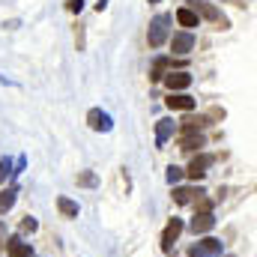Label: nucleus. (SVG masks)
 I'll use <instances>...</instances> for the list:
<instances>
[{
  "mask_svg": "<svg viewBox=\"0 0 257 257\" xmlns=\"http://www.w3.org/2000/svg\"><path fill=\"white\" fill-rule=\"evenodd\" d=\"M171 24H174V18H171L168 12H159V15L150 21V30H147L150 48H162V45L171 39Z\"/></svg>",
  "mask_w": 257,
  "mask_h": 257,
  "instance_id": "obj_1",
  "label": "nucleus"
},
{
  "mask_svg": "<svg viewBox=\"0 0 257 257\" xmlns=\"http://www.w3.org/2000/svg\"><path fill=\"white\" fill-rule=\"evenodd\" d=\"M189 9H192V12L197 15V18L203 15L206 21H212V24H218L221 30H224V27H230V24H227V18H224V15H221V12H218V9H215V6H212L209 0H189Z\"/></svg>",
  "mask_w": 257,
  "mask_h": 257,
  "instance_id": "obj_2",
  "label": "nucleus"
},
{
  "mask_svg": "<svg viewBox=\"0 0 257 257\" xmlns=\"http://www.w3.org/2000/svg\"><path fill=\"white\" fill-rule=\"evenodd\" d=\"M209 165H215V156H209V153H197L192 159V165L186 168V177L189 180H194V183H200L203 177H206V168Z\"/></svg>",
  "mask_w": 257,
  "mask_h": 257,
  "instance_id": "obj_3",
  "label": "nucleus"
},
{
  "mask_svg": "<svg viewBox=\"0 0 257 257\" xmlns=\"http://www.w3.org/2000/svg\"><path fill=\"white\" fill-rule=\"evenodd\" d=\"M168 42H171V51H174V54H180V57H186L189 51H194V45H197L194 33H189V30H180V33H174Z\"/></svg>",
  "mask_w": 257,
  "mask_h": 257,
  "instance_id": "obj_4",
  "label": "nucleus"
},
{
  "mask_svg": "<svg viewBox=\"0 0 257 257\" xmlns=\"http://www.w3.org/2000/svg\"><path fill=\"white\" fill-rule=\"evenodd\" d=\"M221 254V239H215V236H203L197 245L189 248V257H218Z\"/></svg>",
  "mask_w": 257,
  "mask_h": 257,
  "instance_id": "obj_5",
  "label": "nucleus"
},
{
  "mask_svg": "<svg viewBox=\"0 0 257 257\" xmlns=\"http://www.w3.org/2000/svg\"><path fill=\"white\" fill-rule=\"evenodd\" d=\"M165 87L171 90V93H183V90H189L192 87V75L186 72V69H177V72H168L165 78Z\"/></svg>",
  "mask_w": 257,
  "mask_h": 257,
  "instance_id": "obj_6",
  "label": "nucleus"
},
{
  "mask_svg": "<svg viewBox=\"0 0 257 257\" xmlns=\"http://www.w3.org/2000/svg\"><path fill=\"white\" fill-rule=\"evenodd\" d=\"M87 126L93 128V132H111V128H114V120H111L108 111L90 108V111H87Z\"/></svg>",
  "mask_w": 257,
  "mask_h": 257,
  "instance_id": "obj_7",
  "label": "nucleus"
},
{
  "mask_svg": "<svg viewBox=\"0 0 257 257\" xmlns=\"http://www.w3.org/2000/svg\"><path fill=\"white\" fill-rule=\"evenodd\" d=\"M186 230V224H183V218H171L168 221V227H165V233H162V248L165 251H171L174 248V242L180 239V233Z\"/></svg>",
  "mask_w": 257,
  "mask_h": 257,
  "instance_id": "obj_8",
  "label": "nucleus"
},
{
  "mask_svg": "<svg viewBox=\"0 0 257 257\" xmlns=\"http://www.w3.org/2000/svg\"><path fill=\"white\" fill-rule=\"evenodd\" d=\"M203 189L200 186H174V203L186 206V203H194L197 197H203Z\"/></svg>",
  "mask_w": 257,
  "mask_h": 257,
  "instance_id": "obj_9",
  "label": "nucleus"
},
{
  "mask_svg": "<svg viewBox=\"0 0 257 257\" xmlns=\"http://www.w3.org/2000/svg\"><path fill=\"white\" fill-rule=\"evenodd\" d=\"M215 227V215L212 212H194L192 224H189V230H192L194 236H203V233H209Z\"/></svg>",
  "mask_w": 257,
  "mask_h": 257,
  "instance_id": "obj_10",
  "label": "nucleus"
},
{
  "mask_svg": "<svg viewBox=\"0 0 257 257\" xmlns=\"http://www.w3.org/2000/svg\"><path fill=\"white\" fill-rule=\"evenodd\" d=\"M174 135H177V123H174L171 117L159 120V123H156V147L162 150V147H165V144H168V141H171Z\"/></svg>",
  "mask_w": 257,
  "mask_h": 257,
  "instance_id": "obj_11",
  "label": "nucleus"
},
{
  "mask_svg": "<svg viewBox=\"0 0 257 257\" xmlns=\"http://www.w3.org/2000/svg\"><path fill=\"white\" fill-rule=\"evenodd\" d=\"M165 105H168L171 111H194L197 102H194L189 93H171V96L165 99Z\"/></svg>",
  "mask_w": 257,
  "mask_h": 257,
  "instance_id": "obj_12",
  "label": "nucleus"
},
{
  "mask_svg": "<svg viewBox=\"0 0 257 257\" xmlns=\"http://www.w3.org/2000/svg\"><path fill=\"white\" fill-rule=\"evenodd\" d=\"M200 147H206V138H203L200 132H186V135L180 138V150H186V153H194V150H200Z\"/></svg>",
  "mask_w": 257,
  "mask_h": 257,
  "instance_id": "obj_13",
  "label": "nucleus"
},
{
  "mask_svg": "<svg viewBox=\"0 0 257 257\" xmlns=\"http://www.w3.org/2000/svg\"><path fill=\"white\" fill-rule=\"evenodd\" d=\"M177 24H180V27H186V30L192 33V27H197V24H200V18L194 15L189 6H180V9H177Z\"/></svg>",
  "mask_w": 257,
  "mask_h": 257,
  "instance_id": "obj_14",
  "label": "nucleus"
},
{
  "mask_svg": "<svg viewBox=\"0 0 257 257\" xmlns=\"http://www.w3.org/2000/svg\"><path fill=\"white\" fill-rule=\"evenodd\" d=\"M168 69L174 72V57H159V60L153 63V72H150V81H162V78L168 75Z\"/></svg>",
  "mask_w": 257,
  "mask_h": 257,
  "instance_id": "obj_15",
  "label": "nucleus"
},
{
  "mask_svg": "<svg viewBox=\"0 0 257 257\" xmlns=\"http://www.w3.org/2000/svg\"><path fill=\"white\" fill-rule=\"evenodd\" d=\"M9 257H33V245L30 242H21L18 236L9 239Z\"/></svg>",
  "mask_w": 257,
  "mask_h": 257,
  "instance_id": "obj_16",
  "label": "nucleus"
},
{
  "mask_svg": "<svg viewBox=\"0 0 257 257\" xmlns=\"http://www.w3.org/2000/svg\"><path fill=\"white\" fill-rule=\"evenodd\" d=\"M57 209L63 212L66 218H78V212H81V209H78V203H75L72 197H66V194H60V197H57Z\"/></svg>",
  "mask_w": 257,
  "mask_h": 257,
  "instance_id": "obj_17",
  "label": "nucleus"
},
{
  "mask_svg": "<svg viewBox=\"0 0 257 257\" xmlns=\"http://www.w3.org/2000/svg\"><path fill=\"white\" fill-rule=\"evenodd\" d=\"M206 126H209V117H203V114H197V117L189 114V117L183 120V128H186V132H200V128H206Z\"/></svg>",
  "mask_w": 257,
  "mask_h": 257,
  "instance_id": "obj_18",
  "label": "nucleus"
},
{
  "mask_svg": "<svg viewBox=\"0 0 257 257\" xmlns=\"http://www.w3.org/2000/svg\"><path fill=\"white\" fill-rule=\"evenodd\" d=\"M15 194H18L15 186H9V189H3V192H0V215H3V212H9V209L15 206Z\"/></svg>",
  "mask_w": 257,
  "mask_h": 257,
  "instance_id": "obj_19",
  "label": "nucleus"
},
{
  "mask_svg": "<svg viewBox=\"0 0 257 257\" xmlns=\"http://www.w3.org/2000/svg\"><path fill=\"white\" fill-rule=\"evenodd\" d=\"M78 186H84V189H96V186H99V177H96L93 171H84V174H78Z\"/></svg>",
  "mask_w": 257,
  "mask_h": 257,
  "instance_id": "obj_20",
  "label": "nucleus"
},
{
  "mask_svg": "<svg viewBox=\"0 0 257 257\" xmlns=\"http://www.w3.org/2000/svg\"><path fill=\"white\" fill-rule=\"evenodd\" d=\"M183 177H186V171H183V168H177V165H171V168H168V174H165V180H168L171 186H180V180H183Z\"/></svg>",
  "mask_w": 257,
  "mask_h": 257,
  "instance_id": "obj_21",
  "label": "nucleus"
},
{
  "mask_svg": "<svg viewBox=\"0 0 257 257\" xmlns=\"http://www.w3.org/2000/svg\"><path fill=\"white\" fill-rule=\"evenodd\" d=\"M36 230H39V221H36V218H30V215H27V218H24V221H21V233H36Z\"/></svg>",
  "mask_w": 257,
  "mask_h": 257,
  "instance_id": "obj_22",
  "label": "nucleus"
},
{
  "mask_svg": "<svg viewBox=\"0 0 257 257\" xmlns=\"http://www.w3.org/2000/svg\"><path fill=\"white\" fill-rule=\"evenodd\" d=\"M194 209H197V212H212V200H209V197H197V200H194Z\"/></svg>",
  "mask_w": 257,
  "mask_h": 257,
  "instance_id": "obj_23",
  "label": "nucleus"
},
{
  "mask_svg": "<svg viewBox=\"0 0 257 257\" xmlns=\"http://www.w3.org/2000/svg\"><path fill=\"white\" fill-rule=\"evenodd\" d=\"M6 177H12V162H9V159H3V162H0V183H3Z\"/></svg>",
  "mask_w": 257,
  "mask_h": 257,
  "instance_id": "obj_24",
  "label": "nucleus"
},
{
  "mask_svg": "<svg viewBox=\"0 0 257 257\" xmlns=\"http://www.w3.org/2000/svg\"><path fill=\"white\" fill-rule=\"evenodd\" d=\"M66 9L69 12H81L84 9V0H66Z\"/></svg>",
  "mask_w": 257,
  "mask_h": 257,
  "instance_id": "obj_25",
  "label": "nucleus"
},
{
  "mask_svg": "<svg viewBox=\"0 0 257 257\" xmlns=\"http://www.w3.org/2000/svg\"><path fill=\"white\" fill-rule=\"evenodd\" d=\"M75 42H78V51H84V30H81V24H78V33H75Z\"/></svg>",
  "mask_w": 257,
  "mask_h": 257,
  "instance_id": "obj_26",
  "label": "nucleus"
},
{
  "mask_svg": "<svg viewBox=\"0 0 257 257\" xmlns=\"http://www.w3.org/2000/svg\"><path fill=\"white\" fill-rule=\"evenodd\" d=\"M105 6H108V0H99V3H96V12H102Z\"/></svg>",
  "mask_w": 257,
  "mask_h": 257,
  "instance_id": "obj_27",
  "label": "nucleus"
},
{
  "mask_svg": "<svg viewBox=\"0 0 257 257\" xmlns=\"http://www.w3.org/2000/svg\"><path fill=\"white\" fill-rule=\"evenodd\" d=\"M150 3H162V0H150Z\"/></svg>",
  "mask_w": 257,
  "mask_h": 257,
  "instance_id": "obj_28",
  "label": "nucleus"
},
{
  "mask_svg": "<svg viewBox=\"0 0 257 257\" xmlns=\"http://www.w3.org/2000/svg\"><path fill=\"white\" fill-rule=\"evenodd\" d=\"M0 227H3V221H0Z\"/></svg>",
  "mask_w": 257,
  "mask_h": 257,
  "instance_id": "obj_29",
  "label": "nucleus"
}]
</instances>
